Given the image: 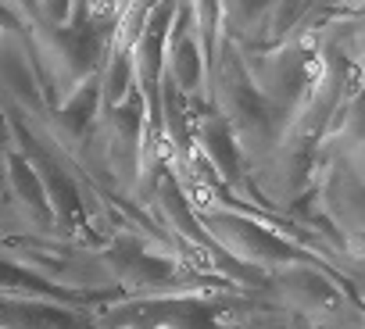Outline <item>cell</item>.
<instances>
[{
	"label": "cell",
	"instance_id": "cell-1",
	"mask_svg": "<svg viewBox=\"0 0 365 329\" xmlns=\"http://www.w3.org/2000/svg\"><path fill=\"white\" fill-rule=\"evenodd\" d=\"M222 304L197 297H154L115 308L104 315V325L115 329H219Z\"/></svg>",
	"mask_w": 365,
	"mask_h": 329
},
{
	"label": "cell",
	"instance_id": "cell-2",
	"mask_svg": "<svg viewBox=\"0 0 365 329\" xmlns=\"http://www.w3.org/2000/svg\"><path fill=\"white\" fill-rule=\"evenodd\" d=\"M205 233L212 236V244L226 254H237L244 265L247 261H297L301 251L287 240H279L276 233L247 222V219H237V215H226V212H212L205 215Z\"/></svg>",
	"mask_w": 365,
	"mask_h": 329
},
{
	"label": "cell",
	"instance_id": "cell-3",
	"mask_svg": "<svg viewBox=\"0 0 365 329\" xmlns=\"http://www.w3.org/2000/svg\"><path fill=\"white\" fill-rule=\"evenodd\" d=\"M104 261H108V268L115 272V279H118L122 286H133V290H147V286H158V283H172V276H175V261H172V258L150 254L147 247H140V244L129 240V236H118V240L104 251Z\"/></svg>",
	"mask_w": 365,
	"mask_h": 329
},
{
	"label": "cell",
	"instance_id": "cell-4",
	"mask_svg": "<svg viewBox=\"0 0 365 329\" xmlns=\"http://www.w3.org/2000/svg\"><path fill=\"white\" fill-rule=\"evenodd\" d=\"M51 40L65 61V72L68 79H90L97 75L101 61H104V47H108V26H97V22H79V26H61V29H51ZM76 83V86H79Z\"/></svg>",
	"mask_w": 365,
	"mask_h": 329
},
{
	"label": "cell",
	"instance_id": "cell-5",
	"mask_svg": "<svg viewBox=\"0 0 365 329\" xmlns=\"http://www.w3.org/2000/svg\"><path fill=\"white\" fill-rule=\"evenodd\" d=\"M0 293H11V297H22V301L51 297L58 304H97V301L111 297V293H83V290L58 286V283L43 279L40 272H33L26 265H15L11 258H0Z\"/></svg>",
	"mask_w": 365,
	"mask_h": 329
},
{
	"label": "cell",
	"instance_id": "cell-6",
	"mask_svg": "<svg viewBox=\"0 0 365 329\" xmlns=\"http://www.w3.org/2000/svg\"><path fill=\"white\" fill-rule=\"evenodd\" d=\"M0 329H93V325L79 322L61 304L0 297Z\"/></svg>",
	"mask_w": 365,
	"mask_h": 329
},
{
	"label": "cell",
	"instance_id": "cell-7",
	"mask_svg": "<svg viewBox=\"0 0 365 329\" xmlns=\"http://www.w3.org/2000/svg\"><path fill=\"white\" fill-rule=\"evenodd\" d=\"M165 65L172 75V86H179L182 93H194L201 86L205 75V58L197 51L194 33H182V26H168V40H165Z\"/></svg>",
	"mask_w": 365,
	"mask_h": 329
},
{
	"label": "cell",
	"instance_id": "cell-8",
	"mask_svg": "<svg viewBox=\"0 0 365 329\" xmlns=\"http://www.w3.org/2000/svg\"><path fill=\"white\" fill-rule=\"evenodd\" d=\"M205 154L212 157V164L222 172V179H237L240 176V154H237V136L230 129L226 115H205L201 118V132H197Z\"/></svg>",
	"mask_w": 365,
	"mask_h": 329
},
{
	"label": "cell",
	"instance_id": "cell-9",
	"mask_svg": "<svg viewBox=\"0 0 365 329\" xmlns=\"http://www.w3.org/2000/svg\"><path fill=\"white\" fill-rule=\"evenodd\" d=\"M8 164V183H11V194L43 222V226H54V215H51V204H47V194H43V183L36 176V169L29 164V157L22 150H8L4 157Z\"/></svg>",
	"mask_w": 365,
	"mask_h": 329
},
{
	"label": "cell",
	"instance_id": "cell-10",
	"mask_svg": "<svg viewBox=\"0 0 365 329\" xmlns=\"http://www.w3.org/2000/svg\"><path fill=\"white\" fill-rule=\"evenodd\" d=\"M97 104H101V72L90 75V79H83V83L68 93V100L61 104V111H58L61 132H68L72 140H79V136L90 129V122H93V115H97Z\"/></svg>",
	"mask_w": 365,
	"mask_h": 329
},
{
	"label": "cell",
	"instance_id": "cell-11",
	"mask_svg": "<svg viewBox=\"0 0 365 329\" xmlns=\"http://www.w3.org/2000/svg\"><path fill=\"white\" fill-rule=\"evenodd\" d=\"M158 204L165 208V215L175 222V229L179 233H187L194 244H201V247H208L212 254L219 251L215 244H212V236L205 233V226H201V219L190 212V204H187V197H182V190H179V183L172 179V176H161V183H158Z\"/></svg>",
	"mask_w": 365,
	"mask_h": 329
},
{
	"label": "cell",
	"instance_id": "cell-12",
	"mask_svg": "<svg viewBox=\"0 0 365 329\" xmlns=\"http://www.w3.org/2000/svg\"><path fill=\"white\" fill-rule=\"evenodd\" d=\"M133 83H136V75H133V47H125V43L115 40L111 58H108V72L101 75V100H104V108L115 111L136 90Z\"/></svg>",
	"mask_w": 365,
	"mask_h": 329
}]
</instances>
